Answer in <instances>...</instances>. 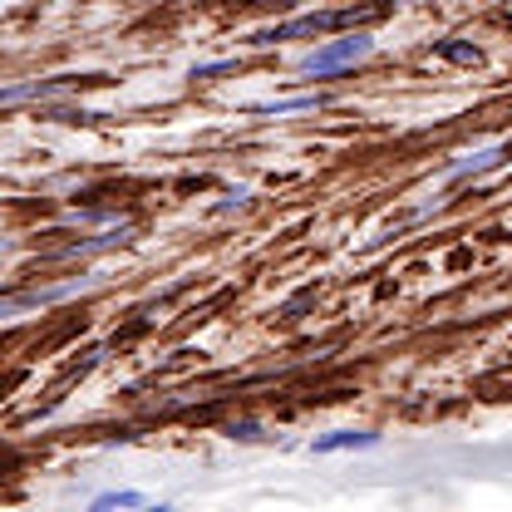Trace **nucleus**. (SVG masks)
Segmentation results:
<instances>
[{
  "mask_svg": "<svg viewBox=\"0 0 512 512\" xmlns=\"http://www.w3.org/2000/svg\"><path fill=\"white\" fill-rule=\"evenodd\" d=\"M365 20H375V5L306 10V15H296V20H281V25H266V30H256L247 45H256V50H271V45H281V40H325V35H335V30H360Z\"/></svg>",
  "mask_w": 512,
  "mask_h": 512,
  "instance_id": "1",
  "label": "nucleus"
},
{
  "mask_svg": "<svg viewBox=\"0 0 512 512\" xmlns=\"http://www.w3.org/2000/svg\"><path fill=\"white\" fill-rule=\"evenodd\" d=\"M375 55V35L360 25V30H345V35H330V40H320L316 50H306L301 55V74L306 79H335V74H345V69H355L360 60H370Z\"/></svg>",
  "mask_w": 512,
  "mask_h": 512,
  "instance_id": "2",
  "label": "nucleus"
},
{
  "mask_svg": "<svg viewBox=\"0 0 512 512\" xmlns=\"http://www.w3.org/2000/svg\"><path fill=\"white\" fill-rule=\"evenodd\" d=\"M350 448H380V434L375 429H330L311 444V453H350Z\"/></svg>",
  "mask_w": 512,
  "mask_h": 512,
  "instance_id": "3",
  "label": "nucleus"
},
{
  "mask_svg": "<svg viewBox=\"0 0 512 512\" xmlns=\"http://www.w3.org/2000/svg\"><path fill=\"white\" fill-rule=\"evenodd\" d=\"M434 55H439L444 64H458V69H478V64H483V50H478L473 40H458V35L434 40Z\"/></svg>",
  "mask_w": 512,
  "mask_h": 512,
  "instance_id": "4",
  "label": "nucleus"
},
{
  "mask_svg": "<svg viewBox=\"0 0 512 512\" xmlns=\"http://www.w3.org/2000/svg\"><path fill=\"white\" fill-rule=\"evenodd\" d=\"M503 163H508V148H488V153H478V158H463V163H453L444 178L463 183V178H478V173H488V168H503Z\"/></svg>",
  "mask_w": 512,
  "mask_h": 512,
  "instance_id": "5",
  "label": "nucleus"
},
{
  "mask_svg": "<svg viewBox=\"0 0 512 512\" xmlns=\"http://www.w3.org/2000/svg\"><path fill=\"white\" fill-rule=\"evenodd\" d=\"M325 94H301V99H271V104H252V114H301V109H320Z\"/></svg>",
  "mask_w": 512,
  "mask_h": 512,
  "instance_id": "6",
  "label": "nucleus"
},
{
  "mask_svg": "<svg viewBox=\"0 0 512 512\" xmlns=\"http://www.w3.org/2000/svg\"><path fill=\"white\" fill-rule=\"evenodd\" d=\"M60 84H0V104H20V99H45V94H55Z\"/></svg>",
  "mask_w": 512,
  "mask_h": 512,
  "instance_id": "7",
  "label": "nucleus"
},
{
  "mask_svg": "<svg viewBox=\"0 0 512 512\" xmlns=\"http://www.w3.org/2000/svg\"><path fill=\"white\" fill-rule=\"evenodd\" d=\"M227 439H232V444H261L266 429H261L256 419H237V424H227Z\"/></svg>",
  "mask_w": 512,
  "mask_h": 512,
  "instance_id": "8",
  "label": "nucleus"
},
{
  "mask_svg": "<svg viewBox=\"0 0 512 512\" xmlns=\"http://www.w3.org/2000/svg\"><path fill=\"white\" fill-rule=\"evenodd\" d=\"M114 508H143V493H99L94 512H114Z\"/></svg>",
  "mask_w": 512,
  "mask_h": 512,
  "instance_id": "9",
  "label": "nucleus"
},
{
  "mask_svg": "<svg viewBox=\"0 0 512 512\" xmlns=\"http://www.w3.org/2000/svg\"><path fill=\"white\" fill-rule=\"evenodd\" d=\"M237 60H217V64H192V79H217V74H232Z\"/></svg>",
  "mask_w": 512,
  "mask_h": 512,
  "instance_id": "10",
  "label": "nucleus"
},
{
  "mask_svg": "<svg viewBox=\"0 0 512 512\" xmlns=\"http://www.w3.org/2000/svg\"><path fill=\"white\" fill-rule=\"evenodd\" d=\"M247 197H252V188H232L227 197H222V202H217V207H212V212H232V207H247Z\"/></svg>",
  "mask_w": 512,
  "mask_h": 512,
  "instance_id": "11",
  "label": "nucleus"
},
{
  "mask_svg": "<svg viewBox=\"0 0 512 512\" xmlns=\"http://www.w3.org/2000/svg\"><path fill=\"white\" fill-rule=\"evenodd\" d=\"M237 5H296V0H237Z\"/></svg>",
  "mask_w": 512,
  "mask_h": 512,
  "instance_id": "12",
  "label": "nucleus"
}]
</instances>
